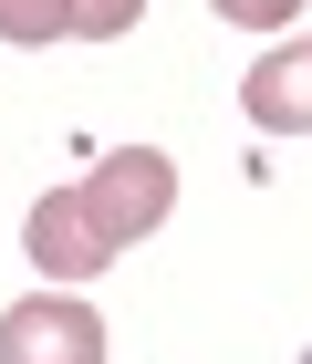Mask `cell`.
I'll use <instances>...</instances> for the list:
<instances>
[{"instance_id": "cell-1", "label": "cell", "mask_w": 312, "mask_h": 364, "mask_svg": "<svg viewBox=\"0 0 312 364\" xmlns=\"http://www.w3.org/2000/svg\"><path fill=\"white\" fill-rule=\"evenodd\" d=\"M84 208H94V229H104L114 250H136L146 229H167V208H177V167L156 156V146H114L104 167L84 177Z\"/></svg>"}, {"instance_id": "cell-2", "label": "cell", "mask_w": 312, "mask_h": 364, "mask_svg": "<svg viewBox=\"0 0 312 364\" xmlns=\"http://www.w3.org/2000/svg\"><path fill=\"white\" fill-rule=\"evenodd\" d=\"M0 364H104V312L73 291H21L0 312Z\"/></svg>"}, {"instance_id": "cell-3", "label": "cell", "mask_w": 312, "mask_h": 364, "mask_svg": "<svg viewBox=\"0 0 312 364\" xmlns=\"http://www.w3.org/2000/svg\"><path fill=\"white\" fill-rule=\"evenodd\" d=\"M21 240H31V260H42V281H94L114 260V240L94 229V208H84V188H53L42 208H31Z\"/></svg>"}, {"instance_id": "cell-4", "label": "cell", "mask_w": 312, "mask_h": 364, "mask_svg": "<svg viewBox=\"0 0 312 364\" xmlns=\"http://www.w3.org/2000/svg\"><path fill=\"white\" fill-rule=\"evenodd\" d=\"M240 105H250L260 136H312V42H281L240 73Z\"/></svg>"}, {"instance_id": "cell-5", "label": "cell", "mask_w": 312, "mask_h": 364, "mask_svg": "<svg viewBox=\"0 0 312 364\" xmlns=\"http://www.w3.org/2000/svg\"><path fill=\"white\" fill-rule=\"evenodd\" d=\"M73 0H0V42H63Z\"/></svg>"}, {"instance_id": "cell-6", "label": "cell", "mask_w": 312, "mask_h": 364, "mask_svg": "<svg viewBox=\"0 0 312 364\" xmlns=\"http://www.w3.org/2000/svg\"><path fill=\"white\" fill-rule=\"evenodd\" d=\"M146 0H73V42H114V31H136Z\"/></svg>"}, {"instance_id": "cell-7", "label": "cell", "mask_w": 312, "mask_h": 364, "mask_svg": "<svg viewBox=\"0 0 312 364\" xmlns=\"http://www.w3.org/2000/svg\"><path fill=\"white\" fill-rule=\"evenodd\" d=\"M208 11H219V21H240V31H281L302 0H208Z\"/></svg>"}]
</instances>
